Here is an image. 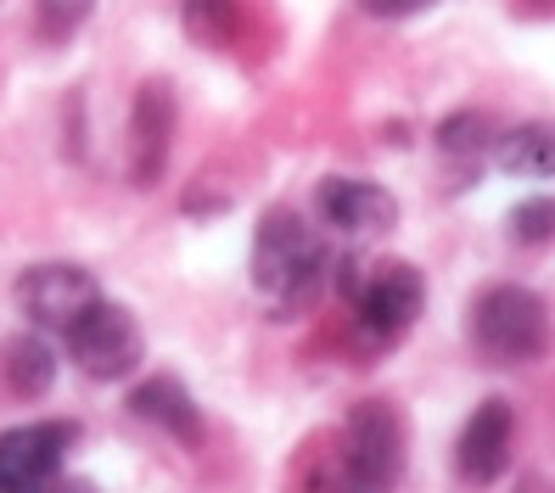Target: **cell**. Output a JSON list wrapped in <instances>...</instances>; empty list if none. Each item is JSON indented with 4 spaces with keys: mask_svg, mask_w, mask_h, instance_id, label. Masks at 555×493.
I'll return each mask as SVG.
<instances>
[{
    "mask_svg": "<svg viewBox=\"0 0 555 493\" xmlns=\"http://www.w3.org/2000/svg\"><path fill=\"white\" fill-rule=\"evenodd\" d=\"M129 410H135L141 420H152V426H163V432L180 438V443H197V438H203V415H197L191 392H185L175 376L141 381L135 392H129Z\"/></svg>",
    "mask_w": 555,
    "mask_h": 493,
    "instance_id": "11",
    "label": "cell"
},
{
    "mask_svg": "<svg viewBox=\"0 0 555 493\" xmlns=\"http://www.w3.org/2000/svg\"><path fill=\"white\" fill-rule=\"evenodd\" d=\"M62 342H68V359H74L90 381H118V376L135 371L141 353H146L135 314L118 309V303H107V298H95V303L68 325V332H62Z\"/></svg>",
    "mask_w": 555,
    "mask_h": 493,
    "instance_id": "5",
    "label": "cell"
},
{
    "mask_svg": "<svg viewBox=\"0 0 555 493\" xmlns=\"http://www.w3.org/2000/svg\"><path fill=\"white\" fill-rule=\"evenodd\" d=\"M427 7L433 0H359V12H371V17H415Z\"/></svg>",
    "mask_w": 555,
    "mask_h": 493,
    "instance_id": "18",
    "label": "cell"
},
{
    "mask_svg": "<svg viewBox=\"0 0 555 493\" xmlns=\"http://www.w3.org/2000/svg\"><path fill=\"white\" fill-rule=\"evenodd\" d=\"M74 438L79 426L68 420H35V426L0 432V493H51Z\"/></svg>",
    "mask_w": 555,
    "mask_h": 493,
    "instance_id": "6",
    "label": "cell"
},
{
    "mask_svg": "<svg viewBox=\"0 0 555 493\" xmlns=\"http://www.w3.org/2000/svg\"><path fill=\"white\" fill-rule=\"evenodd\" d=\"M438 152L454 157V163H482V152L494 146V135H488V118L482 113H449L438 124Z\"/></svg>",
    "mask_w": 555,
    "mask_h": 493,
    "instance_id": "15",
    "label": "cell"
},
{
    "mask_svg": "<svg viewBox=\"0 0 555 493\" xmlns=\"http://www.w3.org/2000/svg\"><path fill=\"white\" fill-rule=\"evenodd\" d=\"M472 348L488 365H539L550 353V309L528 286H488L472 303Z\"/></svg>",
    "mask_w": 555,
    "mask_h": 493,
    "instance_id": "2",
    "label": "cell"
},
{
    "mask_svg": "<svg viewBox=\"0 0 555 493\" xmlns=\"http://www.w3.org/2000/svg\"><path fill=\"white\" fill-rule=\"evenodd\" d=\"M427 303V281L415 264L393 258V264H376L365 281L353 286V325L365 348H393L399 337H410V325Z\"/></svg>",
    "mask_w": 555,
    "mask_h": 493,
    "instance_id": "3",
    "label": "cell"
},
{
    "mask_svg": "<svg viewBox=\"0 0 555 493\" xmlns=\"http://www.w3.org/2000/svg\"><path fill=\"white\" fill-rule=\"evenodd\" d=\"M90 12H95V0H35V35L46 46H68L90 23Z\"/></svg>",
    "mask_w": 555,
    "mask_h": 493,
    "instance_id": "16",
    "label": "cell"
},
{
    "mask_svg": "<svg viewBox=\"0 0 555 493\" xmlns=\"http://www.w3.org/2000/svg\"><path fill=\"white\" fill-rule=\"evenodd\" d=\"M404 415L387 399H359L343 426V466L359 488H393L404 477Z\"/></svg>",
    "mask_w": 555,
    "mask_h": 493,
    "instance_id": "4",
    "label": "cell"
},
{
    "mask_svg": "<svg viewBox=\"0 0 555 493\" xmlns=\"http://www.w3.org/2000/svg\"><path fill=\"white\" fill-rule=\"evenodd\" d=\"M95 298H102V286H95V275L79 270V264H35L17 281V303L40 332H68Z\"/></svg>",
    "mask_w": 555,
    "mask_h": 493,
    "instance_id": "7",
    "label": "cell"
},
{
    "mask_svg": "<svg viewBox=\"0 0 555 493\" xmlns=\"http://www.w3.org/2000/svg\"><path fill=\"white\" fill-rule=\"evenodd\" d=\"M511 432H516V415L505 399H482L466 420L461 432V449H454V459H461V477L466 482H500L505 466H511Z\"/></svg>",
    "mask_w": 555,
    "mask_h": 493,
    "instance_id": "10",
    "label": "cell"
},
{
    "mask_svg": "<svg viewBox=\"0 0 555 493\" xmlns=\"http://www.w3.org/2000/svg\"><path fill=\"white\" fill-rule=\"evenodd\" d=\"M511 230H516V242H528V247H544L555 236V196H533V203H521L511 213Z\"/></svg>",
    "mask_w": 555,
    "mask_h": 493,
    "instance_id": "17",
    "label": "cell"
},
{
    "mask_svg": "<svg viewBox=\"0 0 555 493\" xmlns=\"http://www.w3.org/2000/svg\"><path fill=\"white\" fill-rule=\"evenodd\" d=\"M325 270H332L325 242L298 213H286V208L264 213V224H258V236H253V291L275 314H292V309L314 303Z\"/></svg>",
    "mask_w": 555,
    "mask_h": 493,
    "instance_id": "1",
    "label": "cell"
},
{
    "mask_svg": "<svg viewBox=\"0 0 555 493\" xmlns=\"http://www.w3.org/2000/svg\"><path fill=\"white\" fill-rule=\"evenodd\" d=\"M56 493H102V488H95V482H62Z\"/></svg>",
    "mask_w": 555,
    "mask_h": 493,
    "instance_id": "19",
    "label": "cell"
},
{
    "mask_svg": "<svg viewBox=\"0 0 555 493\" xmlns=\"http://www.w3.org/2000/svg\"><path fill=\"white\" fill-rule=\"evenodd\" d=\"M175 146V90L152 79L141 85L135 107H129V180L135 185H157L163 163Z\"/></svg>",
    "mask_w": 555,
    "mask_h": 493,
    "instance_id": "8",
    "label": "cell"
},
{
    "mask_svg": "<svg viewBox=\"0 0 555 493\" xmlns=\"http://www.w3.org/2000/svg\"><path fill=\"white\" fill-rule=\"evenodd\" d=\"M314 208H320V219L332 224V230H343V236H376V230H387V224L399 219L393 196H387L382 185H371V180H353V174L320 180Z\"/></svg>",
    "mask_w": 555,
    "mask_h": 493,
    "instance_id": "9",
    "label": "cell"
},
{
    "mask_svg": "<svg viewBox=\"0 0 555 493\" xmlns=\"http://www.w3.org/2000/svg\"><path fill=\"white\" fill-rule=\"evenodd\" d=\"M180 17H185V35L197 40V46H214V51L231 46L236 40V23H242L236 0H185Z\"/></svg>",
    "mask_w": 555,
    "mask_h": 493,
    "instance_id": "14",
    "label": "cell"
},
{
    "mask_svg": "<svg viewBox=\"0 0 555 493\" xmlns=\"http://www.w3.org/2000/svg\"><path fill=\"white\" fill-rule=\"evenodd\" d=\"M56 381V353L46 337H12L7 342V387L17 399H46Z\"/></svg>",
    "mask_w": 555,
    "mask_h": 493,
    "instance_id": "13",
    "label": "cell"
},
{
    "mask_svg": "<svg viewBox=\"0 0 555 493\" xmlns=\"http://www.w3.org/2000/svg\"><path fill=\"white\" fill-rule=\"evenodd\" d=\"M494 163L511 180H550L555 174V124H516L500 135Z\"/></svg>",
    "mask_w": 555,
    "mask_h": 493,
    "instance_id": "12",
    "label": "cell"
}]
</instances>
